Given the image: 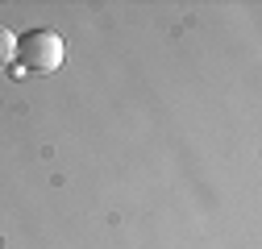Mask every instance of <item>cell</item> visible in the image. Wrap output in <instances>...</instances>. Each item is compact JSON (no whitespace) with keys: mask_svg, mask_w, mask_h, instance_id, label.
Wrapping results in <instances>:
<instances>
[{"mask_svg":"<svg viewBox=\"0 0 262 249\" xmlns=\"http://www.w3.org/2000/svg\"><path fill=\"white\" fill-rule=\"evenodd\" d=\"M67 58V46L54 29H29L25 38H17V67L29 75H54Z\"/></svg>","mask_w":262,"mask_h":249,"instance_id":"6da1fadb","label":"cell"},{"mask_svg":"<svg viewBox=\"0 0 262 249\" xmlns=\"http://www.w3.org/2000/svg\"><path fill=\"white\" fill-rule=\"evenodd\" d=\"M13 62H17V38L0 29V67H13Z\"/></svg>","mask_w":262,"mask_h":249,"instance_id":"7a4b0ae2","label":"cell"}]
</instances>
